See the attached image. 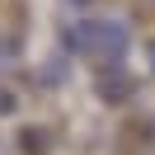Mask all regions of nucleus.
I'll return each instance as SVG.
<instances>
[{"instance_id": "9", "label": "nucleus", "mask_w": 155, "mask_h": 155, "mask_svg": "<svg viewBox=\"0 0 155 155\" xmlns=\"http://www.w3.org/2000/svg\"><path fill=\"white\" fill-rule=\"evenodd\" d=\"M0 155H5V146H0Z\"/></svg>"}, {"instance_id": "2", "label": "nucleus", "mask_w": 155, "mask_h": 155, "mask_svg": "<svg viewBox=\"0 0 155 155\" xmlns=\"http://www.w3.org/2000/svg\"><path fill=\"white\" fill-rule=\"evenodd\" d=\"M132 94H136V80L127 75V71H117V66L99 71V99H104V104H122V99H132Z\"/></svg>"}, {"instance_id": "3", "label": "nucleus", "mask_w": 155, "mask_h": 155, "mask_svg": "<svg viewBox=\"0 0 155 155\" xmlns=\"http://www.w3.org/2000/svg\"><path fill=\"white\" fill-rule=\"evenodd\" d=\"M19 141H24V150H28V155H47V150H52V132H38V127H28Z\"/></svg>"}, {"instance_id": "6", "label": "nucleus", "mask_w": 155, "mask_h": 155, "mask_svg": "<svg viewBox=\"0 0 155 155\" xmlns=\"http://www.w3.org/2000/svg\"><path fill=\"white\" fill-rule=\"evenodd\" d=\"M150 71H155V47H150Z\"/></svg>"}, {"instance_id": "1", "label": "nucleus", "mask_w": 155, "mask_h": 155, "mask_svg": "<svg viewBox=\"0 0 155 155\" xmlns=\"http://www.w3.org/2000/svg\"><path fill=\"white\" fill-rule=\"evenodd\" d=\"M127 47H132V33H127L122 19H75V24H66V52L99 66V71L122 66Z\"/></svg>"}, {"instance_id": "4", "label": "nucleus", "mask_w": 155, "mask_h": 155, "mask_svg": "<svg viewBox=\"0 0 155 155\" xmlns=\"http://www.w3.org/2000/svg\"><path fill=\"white\" fill-rule=\"evenodd\" d=\"M14 108H19V94H14L10 85H0V117H10Z\"/></svg>"}, {"instance_id": "7", "label": "nucleus", "mask_w": 155, "mask_h": 155, "mask_svg": "<svg viewBox=\"0 0 155 155\" xmlns=\"http://www.w3.org/2000/svg\"><path fill=\"white\" fill-rule=\"evenodd\" d=\"M71 5H89V0H71Z\"/></svg>"}, {"instance_id": "8", "label": "nucleus", "mask_w": 155, "mask_h": 155, "mask_svg": "<svg viewBox=\"0 0 155 155\" xmlns=\"http://www.w3.org/2000/svg\"><path fill=\"white\" fill-rule=\"evenodd\" d=\"M146 5H155V0H146Z\"/></svg>"}, {"instance_id": "5", "label": "nucleus", "mask_w": 155, "mask_h": 155, "mask_svg": "<svg viewBox=\"0 0 155 155\" xmlns=\"http://www.w3.org/2000/svg\"><path fill=\"white\" fill-rule=\"evenodd\" d=\"M10 57H14V47H10L5 38H0V61H10Z\"/></svg>"}]
</instances>
